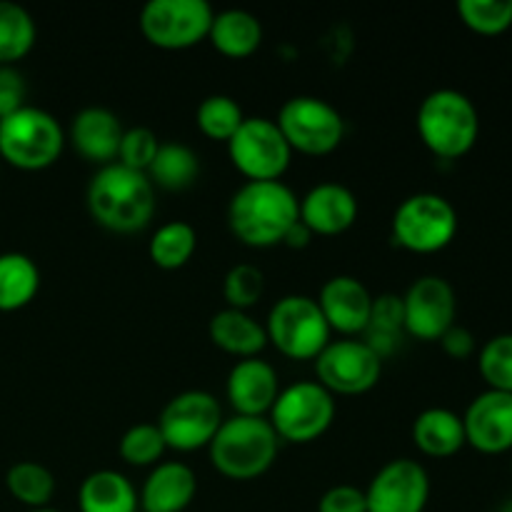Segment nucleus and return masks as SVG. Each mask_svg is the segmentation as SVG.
I'll list each match as a JSON object with an SVG mask.
<instances>
[{"instance_id": "f257e3e1", "label": "nucleus", "mask_w": 512, "mask_h": 512, "mask_svg": "<svg viewBox=\"0 0 512 512\" xmlns=\"http://www.w3.org/2000/svg\"><path fill=\"white\" fill-rule=\"evenodd\" d=\"M298 205L283 180H245L228 203V225L248 248H273L300 220Z\"/></svg>"}, {"instance_id": "f03ea898", "label": "nucleus", "mask_w": 512, "mask_h": 512, "mask_svg": "<svg viewBox=\"0 0 512 512\" xmlns=\"http://www.w3.org/2000/svg\"><path fill=\"white\" fill-rule=\"evenodd\" d=\"M85 203L95 223L110 233H140L155 215V188L145 173L110 163L95 170Z\"/></svg>"}, {"instance_id": "7ed1b4c3", "label": "nucleus", "mask_w": 512, "mask_h": 512, "mask_svg": "<svg viewBox=\"0 0 512 512\" xmlns=\"http://www.w3.org/2000/svg\"><path fill=\"white\" fill-rule=\"evenodd\" d=\"M280 438L268 418L233 415L223 420L215 438L210 440V465L223 478L248 483L268 473L278 460Z\"/></svg>"}, {"instance_id": "20e7f679", "label": "nucleus", "mask_w": 512, "mask_h": 512, "mask_svg": "<svg viewBox=\"0 0 512 512\" xmlns=\"http://www.w3.org/2000/svg\"><path fill=\"white\" fill-rule=\"evenodd\" d=\"M420 140L443 160L463 158L473 150L480 135V115L473 100L453 88H440L425 95L415 115Z\"/></svg>"}, {"instance_id": "39448f33", "label": "nucleus", "mask_w": 512, "mask_h": 512, "mask_svg": "<svg viewBox=\"0 0 512 512\" xmlns=\"http://www.w3.org/2000/svg\"><path fill=\"white\" fill-rule=\"evenodd\" d=\"M65 148V130L48 110L23 105L0 118V158L18 170L38 173L58 163Z\"/></svg>"}, {"instance_id": "423d86ee", "label": "nucleus", "mask_w": 512, "mask_h": 512, "mask_svg": "<svg viewBox=\"0 0 512 512\" xmlns=\"http://www.w3.org/2000/svg\"><path fill=\"white\" fill-rule=\"evenodd\" d=\"M268 343L290 360H315L330 343L333 330L310 295H285L270 308L265 320Z\"/></svg>"}, {"instance_id": "0eeeda50", "label": "nucleus", "mask_w": 512, "mask_h": 512, "mask_svg": "<svg viewBox=\"0 0 512 512\" xmlns=\"http://www.w3.org/2000/svg\"><path fill=\"white\" fill-rule=\"evenodd\" d=\"M458 235V210L438 193H415L393 213V240L418 255L440 253Z\"/></svg>"}, {"instance_id": "6e6552de", "label": "nucleus", "mask_w": 512, "mask_h": 512, "mask_svg": "<svg viewBox=\"0 0 512 512\" xmlns=\"http://www.w3.org/2000/svg\"><path fill=\"white\" fill-rule=\"evenodd\" d=\"M335 410V395H330L318 380H303L280 390L268 420L280 440L308 445L328 433Z\"/></svg>"}, {"instance_id": "1a4fd4ad", "label": "nucleus", "mask_w": 512, "mask_h": 512, "mask_svg": "<svg viewBox=\"0 0 512 512\" xmlns=\"http://www.w3.org/2000/svg\"><path fill=\"white\" fill-rule=\"evenodd\" d=\"M275 125L290 150L303 155H330L345 138V120L335 105L315 95H295L278 110Z\"/></svg>"}, {"instance_id": "9d476101", "label": "nucleus", "mask_w": 512, "mask_h": 512, "mask_svg": "<svg viewBox=\"0 0 512 512\" xmlns=\"http://www.w3.org/2000/svg\"><path fill=\"white\" fill-rule=\"evenodd\" d=\"M208 0H150L140 10V33L160 50H185L208 40L213 25Z\"/></svg>"}, {"instance_id": "9b49d317", "label": "nucleus", "mask_w": 512, "mask_h": 512, "mask_svg": "<svg viewBox=\"0 0 512 512\" xmlns=\"http://www.w3.org/2000/svg\"><path fill=\"white\" fill-rule=\"evenodd\" d=\"M223 420V408L215 395L205 390H185L168 400L155 425L168 450L193 453V450L208 448Z\"/></svg>"}, {"instance_id": "f8f14e48", "label": "nucleus", "mask_w": 512, "mask_h": 512, "mask_svg": "<svg viewBox=\"0 0 512 512\" xmlns=\"http://www.w3.org/2000/svg\"><path fill=\"white\" fill-rule=\"evenodd\" d=\"M225 145L230 163L248 180H280L293 158V150L285 143L275 120L263 115L245 118L238 133Z\"/></svg>"}, {"instance_id": "ddd939ff", "label": "nucleus", "mask_w": 512, "mask_h": 512, "mask_svg": "<svg viewBox=\"0 0 512 512\" xmlns=\"http://www.w3.org/2000/svg\"><path fill=\"white\" fill-rule=\"evenodd\" d=\"M315 375L330 395H365L383 375V358L365 340H330L315 358Z\"/></svg>"}, {"instance_id": "4468645a", "label": "nucleus", "mask_w": 512, "mask_h": 512, "mask_svg": "<svg viewBox=\"0 0 512 512\" xmlns=\"http://www.w3.org/2000/svg\"><path fill=\"white\" fill-rule=\"evenodd\" d=\"M458 300L453 285L440 275H423L403 295L405 333L423 343H435L455 325Z\"/></svg>"}, {"instance_id": "2eb2a0df", "label": "nucleus", "mask_w": 512, "mask_h": 512, "mask_svg": "<svg viewBox=\"0 0 512 512\" xmlns=\"http://www.w3.org/2000/svg\"><path fill=\"white\" fill-rule=\"evenodd\" d=\"M428 500V470L410 458H395L385 463L365 488L368 512H425Z\"/></svg>"}, {"instance_id": "dca6fc26", "label": "nucleus", "mask_w": 512, "mask_h": 512, "mask_svg": "<svg viewBox=\"0 0 512 512\" xmlns=\"http://www.w3.org/2000/svg\"><path fill=\"white\" fill-rule=\"evenodd\" d=\"M465 443L485 455H500L512 450V395L500 390H485L463 415Z\"/></svg>"}, {"instance_id": "f3484780", "label": "nucleus", "mask_w": 512, "mask_h": 512, "mask_svg": "<svg viewBox=\"0 0 512 512\" xmlns=\"http://www.w3.org/2000/svg\"><path fill=\"white\" fill-rule=\"evenodd\" d=\"M373 295L365 288L363 280L353 275H335L320 288L318 305L325 323L333 333L343 338H355L368 330L370 313H373Z\"/></svg>"}, {"instance_id": "a211bd4d", "label": "nucleus", "mask_w": 512, "mask_h": 512, "mask_svg": "<svg viewBox=\"0 0 512 512\" xmlns=\"http://www.w3.org/2000/svg\"><path fill=\"white\" fill-rule=\"evenodd\" d=\"M278 370L260 358H245L230 368L225 380V395L235 415L265 418L280 395Z\"/></svg>"}, {"instance_id": "6ab92c4d", "label": "nucleus", "mask_w": 512, "mask_h": 512, "mask_svg": "<svg viewBox=\"0 0 512 512\" xmlns=\"http://www.w3.org/2000/svg\"><path fill=\"white\" fill-rule=\"evenodd\" d=\"M300 223L313 235L333 238L350 230L358 220V198L340 183H318L300 198Z\"/></svg>"}, {"instance_id": "aec40b11", "label": "nucleus", "mask_w": 512, "mask_h": 512, "mask_svg": "<svg viewBox=\"0 0 512 512\" xmlns=\"http://www.w3.org/2000/svg\"><path fill=\"white\" fill-rule=\"evenodd\" d=\"M123 133V123H120L113 110L90 105V108H83L80 113L73 115V123H70L65 140H70V145H73L80 158L103 168V165L118 160Z\"/></svg>"}, {"instance_id": "412c9836", "label": "nucleus", "mask_w": 512, "mask_h": 512, "mask_svg": "<svg viewBox=\"0 0 512 512\" xmlns=\"http://www.w3.org/2000/svg\"><path fill=\"white\" fill-rule=\"evenodd\" d=\"M198 495V475L178 460L158 463L145 478L138 500L143 512H183Z\"/></svg>"}, {"instance_id": "4be33fe9", "label": "nucleus", "mask_w": 512, "mask_h": 512, "mask_svg": "<svg viewBox=\"0 0 512 512\" xmlns=\"http://www.w3.org/2000/svg\"><path fill=\"white\" fill-rule=\"evenodd\" d=\"M208 335L213 340L215 348L223 353L235 355V358H258L268 345V333L265 325L258 323L250 313L245 310L225 308L210 318Z\"/></svg>"}, {"instance_id": "5701e85b", "label": "nucleus", "mask_w": 512, "mask_h": 512, "mask_svg": "<svg viewBox=\"0 0 512 512\" xmlns=\"http://www.w3.org/2000/svg\"><path fill=\"white\" fill-rule=\"evenodd\" d=\"M413 443L428 458H453L463 445H468L463 415L448 408L423 410L413 423Z\"/></svg>"}, {"instance_id": "b1692460", "label": "nucleus", "mask_w": 512, "mask_h": 512, "mask_svg": "<svg viewBox=\"0 0 512 512\" xmlns=\"http://www.w3.org/2000/svg\"><path fill=\"white\" fill-rule=\"evenodd\" d=\"M208 40L225 58L243 60L250 58L263 43V25L248 10H220V13H215L213 25H210Z\"/></svg>"}, {"instance_id": "393cba45", "label": "nucleus", "mask_w": 512, "mask_h": 512, "mask_svg": "<svg viewBox=\"0 0 512 512\" xmlns=\"http://www.w3.org/2000/svg\"><path fill=\"white\" fill-rule=\"evenodd\" d=\"M80 512H138L135 485L118 470H95L80 483Z\"/></svg>"}, {"instance_id": "a878e982", "label": "nucleus", "mask_w": 512, "mask_h": 512, "mask_svg": "<svg viewBox=\"0 0 512 512\" xmlns=\"http://www.w3.org/2000/svg\"><path fill=\"white\" fill-rule=\"evenodd\" d=\"M40 290V270L25 253L0 255V313H15L35 300Z\"/></svg>"}, {"instance_id": "bb28decb", "label": "nucleus", "mask_w": 512, "mask_h": 512, "mask_svg": "<svg viewBox=\"0 0 512 512\" xmlns=\"http://www.w3.org/2000/svg\"><path fill=\"white\" fill-rule=\"evenodd\" d=\"M145 175L153 183V188L185 190L198 180L200 158L193 148L183 143H160Z\"/></svg>"}, {"instance_id": "cd10ccee", "label": "nucleus", "mask_w": 512, "mask_h": 512, "mask_svg": "<svg viewBox=\"0 0 512 512\" xmlns=\"http://www.w3.org/2000/svg\"><path fill=\"white\" fill-rule=\"evenodd\" d=\"M5 488L28 510H43L50 508V500L55 495V475L45 465L20 460V463L10 465V470L5 473Z\"/></svg>"}, {"instance_id": "c85d7f7f", "label": "nucleus", "mask_w": 512, "mask_h": 512, "mask_svg": "<svg viewBox=\"0 0 512 512\" xmlns=\"http://www.w3.org/2000/svg\"><path fill=\"white\" fill-rule=\"evenodd\" d=\"M38 28L23 5L0 0V65H13L33 50Z\"/></svg>"}, {"instance_id": "c756f323", "label": "nucleus", "mask_w": 512, "mask_h": 512, "mask_svg": "<svg viewBox=\"0 0 512 512\" xmlns=\"http://www.w3.org/2000/svg\"><path fill=\"white\" fill-rule=\"evenodd\" d=\"M198 248V233L185 220H170L160 225L148 243L150 260L163 270H178L190 263Z\"/></svg>"}, {"instance_id": "7c9ffc66", "label": "nucleus", "mask_w": 512, "mask_h": 512, "mask_svg": "<svg viewBox=\"0 0 512 512\" xmlns=\"http://www.w3.org/2000/svg\"><path fill=\"white\" fill-rule=\"evenodd\" d=\"M405 333L403 318V298L393 293L378 295L373 300V313H370L368 330H365V343L385 360L398 345V338Z\"/></svg>"}, {"instance_id": "2f4dec72", "label": "nucleus", "mask_w": 512, "mask_h": 512, "mask_svg": "<svg viewBox=\"0 0 512 512\" xmlns=\"http://www.w3.org/2000/svg\"><path fill=\"white\" fill-rule=\"evenodd\" d=\"M243 120V108L230 95H208L195 110V123H198L200 133L210 140H220V143H228L238 133Z\"/></svg>"}, {"instance_id": "473e14b6", "label": "nucleus", "mask_w": 512, "mask_h": 512, "mask_svg": "<svg viewBox=\"0 0 512 512\" xmlns=\"http://www.w3.org/2000/svg\"><path fill=\"white\" fill-rule=\"evenodd\" d=\"M165 450H168V445H165L155 423L133 425V428L125 430L118 443V453L123 463L133 465V468H155L163 460Z\"/></svg>"}, {"instance_id": "72a5a7b5", "label": "nucleus", "mask_w": 512, "mask_h": 512, "mask_svg": "<svg viewBox=\"0 0 512 512\" xmlns=\"http://www.w3.org/2000/svg\"><path fill=\"white\" fill-rule=\"evenodd\" d=\"M478 368L488 390L512 395V333L490 338L478 355Z\"/></svg>"}, {"instance_id": "f704fd0d", "label": "nucleus", "mask_w": 512, "mask_h": 512, "mask_svg": "<svg viewBox=\"0 0 512 512\" xmlns=\"http://www.w3.org/2000/svg\"><path fill=\"white\" fill-rule=\"evenodd\" d=\"M265 293V275L258 265L238 263L228 270L223 280V298L228 308L245 310L248 313L253 305L260 303Z\"/></svg>"}, {"instance_id": "c9c22d12", "label": "nucleus", "mask_w": 512, "mask_h": 512, "mask_svg": "<svg viewBox=\"0 0 512 512\" xmlns=\"http://www.w3.org/2000/svg\"><path fill=\"white\" fill-rule=\"evenodd\" d=\"M458 15L480 35H500L512 25V0H460Z\"/></svg>"}, {"instance_id": "e433bc0d", "label": "nucleus", "mask_w": 512, "mask_h": 512, "mask_svg": "<svg viewBox=\"0 0 512 512\" xmlns=\"http://www.w3.org/2000/svg\"><path fill=\"white\" fill-rule=\"evenodd\" d=\"M160 148L158 135L150 128H143V125H135V128H128L123 133V140H120L118 160L115 163L125 165L130 170H138V173H148L150 163H153L155 153Z\"/></svg>"}, {"instance_id": "4c0bfd02", "label": "nucleus", "mask_w": 512, "mask_h": 512, "mask_svg": "<svg viewBox=\"0 0 512 512\" xmlns=\"http://www.w3.org/2000/svg\"><path fill=\"white\" fill-rule=\"evenodd\" d=\"M318 512H368L365 490L348 483L333 485V488L325 490L323 498H320Z\"/></svg>"}, {"instance_id": "58836bf2", "label": "nucleus", "mask_w": 512, "mask_h": 512, "mask_svg": "<svg viewBox=\"0 0 512 512\" xmlns=\"http://www.w3.org/2000/svg\"><path fill=\"white\" fill-rule=\"evenodd\" d=\"M25 105V80L13 65H0V118Z\"/></svg>"}, {"instance_id": "ea45409f", "label": "nucleus", "mask_w": 512, "mask_h": 512, "mask_svg": "<svg viewBox=\"0 0 512 512\" xmlns=\"http://www.w3.org/2000/svg\"><path fill=\"white\" fill-rule=\"evenodd\" d=\"M440 345H443L445 355H450L453 360H465L473 355L475 350V338L473 333H470L468 328H463V325H453V328L448 330V333L443 335V338L438 340Z\"/></svg>"}, {"instance_id": "a19ab883", "label": "nucleus", "mask_w": 512, "mask_h": 512, "mask_svg": "<svg viewBox=\"0 0 512 512\" xmlns=\"http://www.w3.org/2000/svg\"><path fill=\"white\" fill-rule=\"evenodd\" d=\"M310 238H313V233H310V230L305 228V225L298 220V223H295L293 228L288 230V235H285L283 245H288V248L300 250V248H305V245L310 243Z\"/></svg>"}, {"instance_id": "79ce46f5", "label": "nucleus", "mask_w": 512, "mask_h": 512, "mask_svg": "<svg viewBox=\"0 0 512 512\" xmlns=\"http://www.w3.org/2000/svg\"><path fill=\"white\" fill-rule=\"evenodd\" d=\"M498 512H512V500H508V503H505L503 508H500Z\"/></svg>"}, {"instance_id": "37998d69", "label": "nucleus", "mask_w": 512, "mask_h": 512, "mask_svg": "<svg viewBox=\"0 0 512 512\" xmlns=\"http://www.w3.org/2000/svg\"><path fill=\"white\" fill-rule=\"evenodd\" d=\"M28 512H60V510H53V508H43V510H28Z\"/></svg>"}]
</instances>
